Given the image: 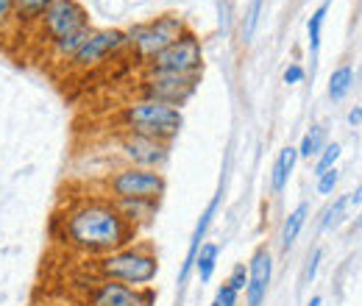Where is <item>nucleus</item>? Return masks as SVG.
<instances>
[{
  "mask_svg": "<svg viewBox=\"0 0 362 306\" xmlns=\"http://www.w3.org/2000/svg\"><path fill=\"white\" fill-rule=\"evenodd\" d=\"M62 240L67 248L84 257H106L139 240V228L120 215L115 201L109 198H90L67 209L62 218Z\"/></svg>",
  "mask_w": 362,
  "mask_h": 306,
  "instance_id": "f257e3e1",
  "label": "nucleus"
},
{
  "mask_svg": "<svg viewBox=\"0 0 362 306\" xmlns=\"http://www.w3.org/2000/svg\"><path fill=\"white\" fill-rule=\"evenodd\" d=\"M95 273L100 278L120 281L129 287H151V281H156V276H159V257L148 242L136 240L134 245H126L106 257H98Z\"/></svg>",
  "mask_w": 362,
  "mask_h": 306,
  "instance_id": "f03ea898",
  "label": "nucleus"
},
{
  "mask_svg": "<svg viewBox=\"0 0 362 306\" xmlns=\"http://www.w3.org/2000/svg\"><path fill=\"white\" fill-rule=\"evenodd\" d=\"M117 123L126 134H142V136H153L162 142H173L184 126V114L176 106L134 98L132 103L120 109Z\"/></svg>",
  "mask_w": 362,
  "mask_h": 306,
  "instance_id": "7ed1b4c3",
  "label": "nucleus"
},
{
  "mask_svg": "<svg viewBox=\"0 0 362 306\" xmlns=\"http://www.w3.org/2000/svg\"><path fill=\"white\" fill-rule=\"evenodd\" d=\"M187 31H189V25L181 14H159L148 23H136L134 28L126 31V37H129V50L145 67L156 53H162L168 45H173Z\"/></svg>",
  "mask_w": 362,
  "mask_h": 306,
  "instance_id": "20e7f679",
  "label": "nucleus"
},
{
  "mask_svg": "<svg viewBox=\"0 0 362 306\" xmlns=\"http://www.w3.org/2000/svg\"><path fill=\"white\" fill-rule=\"evenodd\" d=\"M103 189L109 201H129V198H159L168 192V178L162 170L145 167H120L103 178Z\"/></svg>",
  "mask_w": 362,
  "mask_h": 306,
  "instance_id": "39448f33",
  "label": "nucleus"
},
{
  "mask_svg": "<svg viewBox=\"0 0 362 306\" xmlns=\"http://www.w3.org/2000/svg\"><path fill=\"white\" fill-rule=\"evenodd\" d=\"M145 73H165V76H201L204 73V45L201 40L187 31L173 45H168L162 53H156Z\"/></svg>",
  "mask_w": 362,
  "mask_h": 306,
  "instance_id": "423d86ee",
  "label": "nucleus"
},
{
  "mask_svg": "<svg viewBox=\"0 0 362 306\" xmlns=\"http://www.w3.org/2000/svg\"><path fill=\"white\" fill-rule=\"evenodd\" d=\"M84 28H92L90 23V11L84 3L78 0H56L45 8V14L40 17L37 23V31L40 37L47 42V47L70 34H78Z\"/></svg>",
  "mask_w": 362,
  "mask_h": 306,
  "instance_id": "0eeeda50",
  "label": "nucleus"
},
{
  "mask_svg": "<svg viewBox=\"0 0 362 306\" xmlns=\"http://www.w3.org/2000/svg\"><path fill=\"white\" fill-rule=\"evenodd\" d=\"M201 84V76H165V73H142V78L136 81V98L145 100H156V103H168L181 109L184 103L192 100L195 89Z\"/></svg>",
  "mask_w": 362,
  "mask_h": 306,
  "instance_id": "6e6552de",
  "label": "nucleus"
},
{
  "mask_svg": "<svg viewBox=\"0 0 362 306\" xmlns=\"http://www.w3.org/2000/svg\"><path fill=\"white\" fill-rule=\"evenodd\" d=\"M126 47H129V37L123 28H92L90 40L67 64L73 70H92L109 61L112 56H120Z\"/></svg>",
  "mask_w": 362,
  "mask_h": 306,
  "instance_id": "1a4fd4ad",
  "label": "nucleus"
},
{
  "mask_svg": "<svg viewBox=\"0 0 362 306\" xmlns=\"http://www.w3.org/2000/svg\"><path fill=\"white\" fill-rule=\"evenodd\" d=\"M117 153L129 167H145V170H165L170 162V142L142 136V134H126L117 139Z\"/></svg>",
  "mask_w": 362,
  "mask_h": 306,
  "instance_id": "9d476101",
  "label": "nucleus"
},
{
  "mask_svg": "<svg viewBox=\"0 0 362 306\" xmlns=\"http://www.w3.org/2000/svg\"><path fill=\"white\" fill-rule=\"evenodd\" d=\"M87 306H156L153 287H129L120 281L98 278L87 293Z\"/></svg>",
  "mask_w": 362,
  "mask_h": 306,
  "instance_id": "9b49d317",
  "label": "nucleus"
},
{
  "mask_svg": "<svg viewBox=\"0 0 362 306\" xmlns=\"http://www.w3.org/2000/svg\"><path fill=\"white\" fill-rule=\"evenodd\" d=\"M273 278V254L262 245L254 251L248 262V287H245V306H262L268 301Z\"/></svg>",
  "mask_w": 362,
  "mask_h": 306,
  "instance_id": "f8f14e48",
  "label": "nucleus"
},
{
  "mask_svg": "<svg viewBox=\"0 0 362 306\" xmlns=\"http://www.w3.org/2000/svg\"><path fill=\"white\" fill-rule=\"evenodd\" d=\"M218 206H221V192H218V195L209 201V206L204 209V215H201L198 225H195V231H192V240H189V251H187V259H184V267H181V276H179L181 287L187 284L189 273L195 270V254H198V248L204 245V237H206V231H209V225H212V220H215V212H218Z\"/></svg>",
  "mask_w": 362,
  "mask_h": 306,
  "instance_id": "ddd939ff",
  "label": "nucleus"
},
{
  "mask_svg": "<svg viewBox=\"0 0 362 306\" xmlns=\"http://www.w3.org/2000/svg\"><path fill=\"white\" fill-rule=\"evenodd\" d=\"M115 206L120 209V215L129 220L134 228H142L148 223H153L159 212V198H129V201H115Z\"/></svg>",
  "mask_w": 362,
  "mask_h": 306,
  "instance_id": "4468645a",
  "label": "nucleus"
},
{
  "mask_svg": "<svg viewBox=\"0 0 362 306\" xmlns=\"http://www.w3.org/2000/svg\"><path fill=\"white\" fill-rule=\"evenodd\" d=\"M296 162H298V148L287 145V148L279 151V159L273 162V170H271V192L273 195H281V192H284L290 175H293V170H296Z\"/></svg>",
  "mask_w": 362,
  "mask_h": 306,
  "instance_id": "2eb2a0df",
  "label": "nucleus"
},
{
  "mask_svg": "<svg viewBox=\"0 0 362 306\" xmlns=\"http://www.w3.org/2000/svg\"><path fill=\"white\" fill-rule=\"evenodd\" d=\"M307 218H310V204H298V206L287 215L284 225H281V248H284V251L293 248V242L298 240V234H301V228H304Z\"/></svg>",
  "mask_w": 362,
  "mask_h": 306,
  "instance_id": "dca6fc26",
  "label": "nucleus"
},
{
  "mask_svg": "<svg viewBox=\"0 0 362 306\" xmlns=\"http://www.w3.org/2000/svg\"><path fill=\"white\" fill-rule=\"evenodd\" d=\"M218 257H221V245H215V242H204L198 248V254H195V273H198V278L204 284L212 281L215 267H218Z\"/></svg>",
  "mask_w": 362,
  "mask_h": 306,
  "instance_id": "f3484780",
  "label": "nucleus"
},
{
  "mask_svg": "<svg viewBox=\"0 0 362 306\" xmlns=\"http://www.w3.org/2000/svg\"><path fill=\"white\" fill-rule=\"evenodd\" d=\"M90 34H92V28H84V31H78V34H70V37H64V40L50 45V53H53L59 61H70V59L84 47V42L90 40Z\"/></svg>",
  "mask_w": 362,
  "mask_h": 306,
  "instance_id": "a211bd4d",
  "label": "nucleus"
},
{
  "mask_svg": "<svg viewBox=\"0 0 362 306\" xmlns=\"http://www.w3.org/2000/svg\"><path fill=\"white\" fill-rule=\"evenodd\" d=\"M351 87H354V70H351V64H340L329 76V98L337 103L351 92Z\"/></svg>",
  "mask_w": 362,
  "mask_h": 306,
  "instance_id": "6ab92c4d",
  "label": "nucleus"
},
{
  "mask_svg": "<svg viewBox=\"0 0 362 306\" xmlns=\"http://www.w3.org/2000/svg\"><path fill=\"white\" fill-rule=\"evenodd\" d=\"M323 148H326V129L323 126H310V131L301 136L298 159H317V153Z\"/></svg>",
  "mask_w": 362,
  "mask_h": 306,
  "instance_id": "aec40b11",
  "label": "nucleus"
},
{
  "mask_svg": "<svg viewBox=\"0 0 362 306\" xmlns=\"http://www.w3.org/2000/svg\"><path fill=\"white\" fill-rule=\"evenodd\" d=\"M50 3H56V0H17V14H14V20H17L20 25H37Z\"/></svg>",
  "mask_w": 362,
  "mask_h": 306,
  "instance_id": "412c9836",
  "label": "nucleus"
},
{
  "mask_svg": "<svg viewBox=\"0 0 362 306\" xmlns=\"http://www.w3.org/2000/svg\"><path fill=\"white\" fill-rule=\"evenodd\" d=\"M326 14H329V0L317 6L315 11H313V17H310V23H307V47H310L313 59H315L317 50H320V34H323V20H326Z\"/></svg>",
  "mask_w": 362,
  "mask_h": 306,
  "instance_id": "4be33fe9",
  "label": "nucleus"
},
{
  "mask_svg": "<svg viewBox=\"0 0 362 306\" xmlns=\"http://www.w3.org/2000/svg\"><path fill=\"white\" fill-rule=\"evenodd\" d=\"M340 153H343V148H340L337 142H326V148L317 153L315 170H313V173L320 175V173H326V170H332V167H337V159H340Z\"/></svg>",
  "mask_w": 362,
  "mask_h": 306,
  "instance_id": "5701e85b",
  "label": "nucleus"
},
{
  "mask_svg": "<svg viewBox=\"0 0 362 306\" xmlns=\"http://www.w3.org/2000/svg\"><path fill=\"white\" fill-rule=\"evenodd\" d=\"M259 14H262V0H251L248 11H245V23H243V42H251L259 25Z\"/></svg>",
  "mask_w": 362,
  "mask_h": 306,
  "instance_id": "b1692460",
  "label": "nucleus"
},
{
  "mask_svg": "<svg viewBox=\"0 0 362 306\" xmlns=\"http://www.w3.org/2000/svg\"><path fill=\"white\" fill-rule=\"evenodd\" d=\"M346 206H349V195H340L326 212H323V220H320V231H326V228H332L337 220H340V215L346 212Z\"/></svg>",
  "mask_w": 362,
  "mask_h": 306,
  "instance_id": "393cba45",
  "label": "nucleus"
},
{
  "mask_svg": "<svg viewBox=\"0 0 362 306\" xmlns=\"http://www.w3.org/2000/svg\"><path fill=\"white\" fill-rule=\"evenodd\" d=\"M337 184H340V170H337V167H332V170L320 173L317 175V181H315L317 195H332V192L337 189Z\"/></svg>",
  "mask_w": 362,
  "mask_h": 306,
  "instance_id": "a878e982",
  "label": "nucleus"
},
{
  "mask_svg": "<svg viewBox=\"0 0 362 306\" xmlns=\"http://www.w3.org/2000/svg\"><path fill=\"white\" fill-rule=\"evenodd\" d=\"M237 293H245V287H248V264L245 262H237L231 267V273H228V281Z\"/></svg>",
  "mask_w": 362,
  "mask_h": 306,
  "instance_id": "bb28decb",
  "label": "nucleus"
},
{
  "mask_svg": "<svg viewBox=\"0 0 362 306\" xmlns=\"http://www.w3.org/2000/svg\"><path fill=\"white\" fill-rule=\"evenodd\" d=\"M237 301H240V293H237L231 284H221L209 306H237Z\"/></svg>",
  "mask_w": 362,
  "mask_h": 306,
  "instance_id": "cd10ccee",
  "label": "nucleus"
},
{
  "mask_svg": "<svg viewBox=\"0 0 362 306\" xmlns=\"http://www.w3.org/2000/svg\"><path fill=\"white\" fill-rule=\"evenodd\" d=\"M304 76H307V70L301 67V64H290L287 70H284V84H301L304 81Z\"/></svg>",
  "mask_w": 362,
  "mask_h": 306,
  "instance_id": "c85d7f7f",
  "label": "nucleus"
},
{
  "mask_svg": "<svg viewBox=\"0 0 362 306\" xmlns=\"http://www.w3.org/2000/svg\"><path fill=\"white\" fill-rule=\"evenodd\" d=\"M17 14V0H0V28Z\"/></svg>",
  "mask_w": 362,
  "mask_h": 306,
  "instance_id": "c756f323",
  "label": "nucleus"
},
{
  "mask_svg": "<svg viewBox=\"0 0 362 306\" xmlns=\"http://www.w3.org/2000/svg\"><path fill=\"white\" fill-rule=\"evenodd\" d=\"M320 259H323V251H320V248H315V251H313V257H310V264H307V281H315L317 267H320Z\"/></svg>",
  "mask_w": 362,
  "mask_h": 306,
  "instance_id": "7c9ffc66",
  "label": "nucleus"
},
{
  "mask_svg": "<svg viewBox=\"0 0 362 306\" xmlns=\"http://www.w3.org/2000/svg\"><path fill=\"white\" fill-rule=\"evenodd\" d=\"M360 123H362V106H354V109L349 112V126H351V129H357Z\"/></svg>",
  "mask_w": 362,
  "mask_h": 306,
  "instance_id": "2f4dec72",
  "label": "nucleus"
},
{
  "mask_svg": "<svg viewBox=\"0 0 362 306\" xmlns=\"http://www.w3.org/2000/svg\"><path fill=\"white\" fill-rule=\"evenodd\" d=\"M349 206H362V184L354 192H349Z\"/></svg>",
  "mask_w": 362,
  "mask_h": 306,
  "instance_id": "473e14b6",
  "label": "nucleus"
},
{
  "mask_svg": "<svg viewBox=\"0 0 362 306\" xmlns=\"http://www.w3.org/2000/svg\"><path fill=\"white\" fill-rule=\"evenodd\" d=\"M351 231H354V234H357V231H362V212L357 215V220L351 223Z\"/></svg>",
  "mask_w": 362,
  "mask_h": 306,
  "instance_id": "72a5a7b5",
  "label": "nucleus"
},
{
  "mask_svg": "<svg viewBox=\"0 0 362 306\" xmlns=\"http://www.w3.org/2000/svg\"><path fill=\"white\" fill-rule=\"evenodd\" d=\"M307 306H320V295H313V298L307 301Z\"/></svg>",
  "mask_w": 362,
  "mask_h": 306,
  "instance_id": "f704fd0d",
  "label": "nucleus"
}]
</instances>
